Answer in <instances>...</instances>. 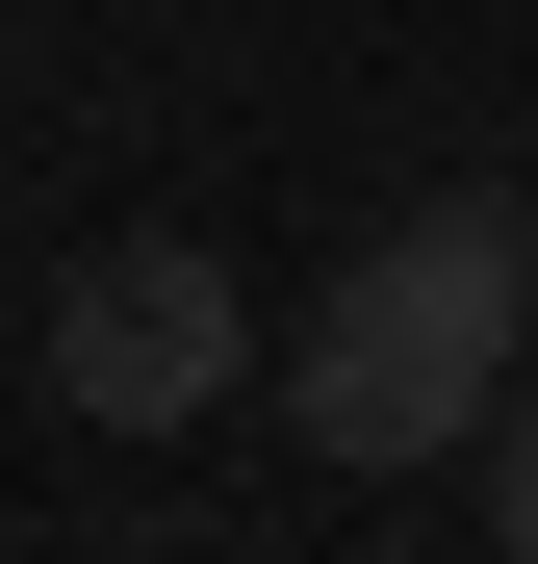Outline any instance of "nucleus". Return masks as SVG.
Returning <instances> with one entry per match:
<instances>
[{
	"instance_id": "obj_3",
	"label": "nucleus",
	"mask_w": 538,
	"mask_h": 564,
	"mask_svg": "<svg viewBox=\"0 0 538 564\" xmlns=\"http://www.w3.org/2000/svg\"><path fill=\"white\" fill-rule=\"evenodd\" d=\"M462 488H487V539H513V564H538V359H513V411H487V436H462Z\"/></svg>"
},
{
	"instance_id": "obj_1",
	"label": "nucleus",
	"mask_w": 538,
	"mask_h": 564,
	"mask_svg": "<svg viewBox=\"0 0 538 564\" xmlns=\"http://www.w3.org/2000/svg\"><path fill=\"white\" fill-rule=\"evenodd\" d=\"M513 359H538V206L513 180H436V206H385L283 308V436L308 462H462L513 411Z\"/></svg>"
},
{
	"instance_id": "obj_2",
	"label": "nucleus",
	"mask_w": 538,
	"mask_h": 564,
	"mask_svg": "<svg viewBox=\"0 0 538 564\" xmlns=\"http://www.w3.org/2000/svg\"><path fill=\"white\" fill-rule=\"evenodd\" d=\"M231 386H256V282L206 231H103V257L52 282V411L77 436H206Z\"/></svg>"
}]
</instances>
